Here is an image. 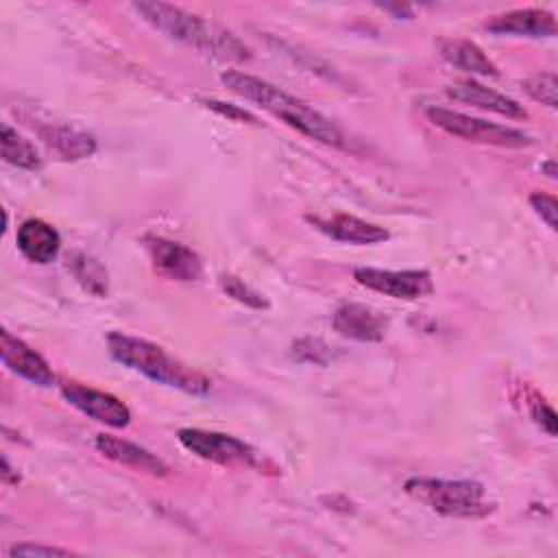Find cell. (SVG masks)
<instances>
[{
    "label": "cell",
    "mask_w": 558,
    "mask_h": 558,
    "mask_svg": "<svg viewBox=\"0 0 558 558\" xmlns=\"http://www.w3.org/2000/svg\"><path fill=\"white\" fill-rule=\"evenodd\" d=\"M220 81L233 94L242 96L244 100L255 102L257 107H262L270 116L283 120L286 124L301 131L303 135H307V137H312L320 144L333 146V148H349V140L336 122H331L327 116H323L312 105L290 96L283 89H279L277 85H272L264 78H257L253 74L240 72V70L225 72L220 76Z\"/></svg>",
    "instance_id": "obj_1"
},
{
    "label": "cell",
    "mask_w": 558,
    "mask_h": 558,
    "mask_svg": "<svg viewBox=\"0 0 558 558\" xmlns=\"http://www.w3.org/2000/svg\"><path fill=\"white\" fill-rule=\"evenodd\" d=\"M131 7L153 28L205 54H214L218 59H229V61L248 59V48L233 33L203 20L196 13H190L168 2H133Z\"/></svg>",
    "instance_id": "obj_2"
},
{
    "label": "cell",
    "mask_w": 558,
    "mask_h": 558,
    "mask_svg": "<svg viewBox=\"0 0 558 558\" xmlns=\"http://www.w3.org/2000/svg\"><path fill=\"white\" fill-rule=\"evenodd\" d=\"M107 351L122 366H129L142 375H146L148 379L159 381L170 388H177L181 392L203 397L211 388V381L201 371L177 360L163 347H159L150 340L111 331L107 336Z\"/></svg>",
    "instance_id": "obj_3"
},
{
    "label": "cell",
    "mask_w": 558,
    "mask_h": 558,
    "mask_svg": "<svg viewBox=\"0 0 558 558\" xmlns=\"http://www.w3.org/2000/svg\"><path fill=\"white\" fill-rule=\"evenodd\" d=\"M405 493L445 517L482 519L495 510L486 499V488L475 480H442V477H410Z\"/></svg>",
    "instance_id": "obj_4"
},
{
    "label": "cell",
    "mask_w": 558,
    "mask_h": 558,
    "mask_svg": "<svg viewBox=\"0 0 558 558\" xmlns=\"http://www.w3.org/2000/svg\"><path fill=\"white\" fill-rule=\"evenodd\" d=\"M425 113L434 126L442 129L445 133H449L453 137L466 140V142L501 146V148H525V146L534 144L532 135H527L521 129L488 122L482 118H473L462 111H453V109H445V107H429Z\"/></svg>",
    "instance_id": "obj_5"
},
{
    "label": "cell",
    "mask_w": 558,
    "mask_h": 558,
    "mask_svg": "<svg viewBox=\"0 0 558 558\" xmlns=\"http://www.w3.org/2000/svg\"><path fill=\"white\" fill-rule=\"evenodd\" d=\"M177 438L190 453H194L201 460L225 464V466L227 464L257 466V451L248 442L231 434L209 432L201 427H183L177 432Z\"/></svg>",
    "instance_id": "obj_6"
},
{
    "label": "cell",
    "mask_w": 558,
    "mask_h": 558,
    "mask_svg": "<svg viewBox=\"0 0 558 558\" xmlns=\"http://www.w3.org/2000/svg\"><path fill=\"white\" fill-rule=\"evenodd\" d=\"M353 279L373 292H381L386 296L403 299V301H416L434 292V279L429 270H423V268L381 270V268L360 266L353 270Z\"/></svg>",
    "instance_id": "obj_7"
},
{
    "label": "cell",
    "mask_w": 558,
    "mask_h": 558,
    "mask_svg": "<svg viewBox=\"0 0 558 558\" xmlns=\"http://www.w3.org/2000/svg\"><path fill=\"white\" fill-rule=\"evenodd\" d=\"M59 390L70 405H74L85 416H89L98 423H105L116 429L126 427L131 423L129 405L109 392L83 386L78 381H61Z\"/></svg>",
    "instance_id": "obj_8"
},
{
    "label": "cell",
    "mask_w": 558,
    "mask_h": 558,
    "mask_svg": "<svg viewBox=\"0 0 558 558\" xmlns=\"http://www.w3.org/2000/svg\"><path fill=\"white\" fill-rule=\"evenodd\" d=\"M144 246L150 255V262L157 272L177 281H196L203 272V262L196 251L190 246L161 238V235H146Z\"/></svg>",
    "instance_id": "obj_9"
},
{
    "label": "cell",
    "mask_w": 558,
    "mask_h": 558,
    "mask_svg": "<svg viewBox=\"0 0 558 558\" xmlns=\"http://www.w3.org/2000/svg\"><path fill=\"white\" fill-rule=\"evenodd\" d=\"M0 353H2L4 366L17 373L20 377L28 379L31 384L48 388L57 381L50 364L33 347H28L24 340L13 336L9 329L0 331Z\"/></svg>",
    "instance_id": "obj_10"
},
{
    "label": "cell",
    "mask_w": 558,
    "mask_h": 558,
    "mask_svg": "<svg viewBox=\"0 0 558 558\" xmlns=\"http://www.w3.org/2000/svg\"><path fill=\"white\" fill-rule=\"evenodd\" d=\"M333 329L357 342H377L388 331V316L364 303H344L331 316Z\"/></svg>",
    "instance_id": "obj_11"
},
{
    "label": "cell",
    "mask_w": 558,
    "mask_h": 558,
    "mask_svg": "<svg viewBox=\"0 0 558 558\" xmlns=\"http://www.w3.org/2000/svg\"><path fill=\"white\" fill-rule=\"evenodd\" d=\"M484 28L495 35H514V37H554L558 26L551 11L545 9H514L499 15H493L484 22Z\"/></svg>",
    "instance_id": "obj_12"
},
{
    "label": "cell",
    "mask_w": 558,
    "mask_h": 558,
    "mask_svg": "<svg viewBox=\"0 0 558 558\" xmlns=\"http://www.w3.org/2000/svg\"><path fill=\"white\" fill-rule=\"evenodd\" d=\"M445 94L458 102L484 109V111H493L512 120H523L527 118V111L523 109V105H519L517 100L473 81V78H464V81H456L451 85H447Z\"/></svg>",
    "instance_id": "obj_13"
},
{
    "label": "cell",
    "mask_w": 558,
    "mask_h": 558,
    "mask_svg": "<svg viewBox=\"0 0 558 558\" xmlns=\"http://www.w3.org/2000/svg\"><path fill=\"white\" fill-rule=\"evenodd\" d=\"M307 220L323 231L325 235H329L331 240L338 242H347V244H377L390 238V233L373 222H366L357 216H349V214H336L331 218H318V216H307Z\"/></svg>",
    "instance_id": "obj_14"
},
{
    "label": "cell",
    "mask_w": 558,
    "mask_h": 558,
    "mask_svg": "<svg viewBox=\"0 0 558 558\" xmlns=\"http://www.w3.org/2000/svg\"><path fill=\"white\" fill-rule=\"evenodd\" d=\"M94 445L105 458H109L118 464L131 466L135 471L150 473V475H168V471H170L161 458H157L155 453H150L148 449H144L131 440L109 436V434H98Z\"/></svg>",
    "instance_id": "obj_15"
},
{
    "label": "cell",
    "mask_w": 558,
    "mask_h": 558,
    "mask_svg": "<svg viewBox=\"0 0 558 558\" xmlns=\"http://www.w3.org/2000/svg\"><path fill=\"white\" fill-rule=\"evenodd\" d=\"M15 242L20 253L35 264H50L61 248V235L59 231L41 220V218H28L17 227Z\"/></svg>",
    "instance_id": "obj_16"
},
{
    "label": "cell",
    "mask_w": 558,
    "mask_h": 558,
    "mask_svg": "<svg viewBox=\"0 0 558 558\" xmlns=\"http://www.w3.org/2000/svg\"><path fill=\"white\" fill-rule=\"evenodd\" d=\"M436 46H438L440 57L447 63H451L469 74H477V76H497L499 74L497 65L488 59V54L471 39L440 37L436 41Z\"/></svg>",
    "instance_id": "obj_17"
},
{
    "label": "cell",
    "mask_w": 558,
    "mask_h": 558,
    "mask_svg": "<svg viewBox=\"0 0 558 558\" xmlns=\"http://www.w3.org/2000/svg\"><path fill=\"white\" fill-rule=\"evenodd\" d=\"M41 140L57 150L63 159H83L96 150V142L92 135L76 131L65 124H48L39 129Z\"/></svg>",
    "instance_id": "obj_18"
},
{
    "label": "cell",
    "mask_w": 558,
    "mask_h": 558,
    "mask_svg": "<svg viewBox=\"0 0 558 558\" xmlns=\"http://www.w3.org/2000/svg\"><path fill=\"white\" fill-rule=\"evenodd\" d=\"M0 155L7 163L17 166L22 170H39L41 168V157H39L37 148L7 122L0 126Z\"/></svg>",
    "instance_id": "obj_19"
},
{
    "label": "cell",
    "mask_w": 558,
    "mask_h": 558,
    "mask_svg": "<svg viewBox=\"0 0 558 558\" xmlns=\"http://www.w3.org/2000/svg\"><path fill=\"white\" fill-rule=\"evenodd\" d=\"M68 268L76 277V281L96 296L107 294V270L87 253H72L68 257Z\"/></svg>",
    "instance_id": "obj_20"
},
{
    "label": "cell",
    "mask_w": 558,
    "mask_h": 558,
    "mask_svg": "<svg viewBox=\"0 0 558 558\" xmlns=\"http://www.w3.org/2000/svg\"><path fill=\"white\" fill-rule=\"evenodd\" d=\"M290 355L296 360V362H303V364H314V366H327L333 357H336V351L323 342L320 338H299L292 349H290Z\"/></svg>",
    "instance_id": "obj_21"
},
{
    "label": "cell",
    "mask_w": 558,
    "mask_h": 558,
    "mask_svg": "<svg viewBox=\"0 0 558 558\" xmlns=\"http://www.w3.org/2000/svg\"><path fill=\"white\" fill-rule=\"evenodd\" d=\"M523 89L530 98L538 100L541 105H547L551 109L558 107V81L554 72H541L532 74L523 81Z\"/></svg>",
    "instance_id": "obj_22"
},
{
    "label": "cell",
    "mask_w": 558,
    "mask_h": 558,
    "mask_svg": "<svg viewBox=\"0 0 558 558\" xmlns=\"http://www.w3.org/2000/svg\"><path fill=\"white\" fill-rule=\"evenodd\" d=\"M220 283V290L231 296L233 301L246 305V307H253V310H266L268 307V301L257 292L253 290L248 283H244L240 277H233V275H222L218 279Z\"/></svg>",
    "instance_id": "obj_23"
},
{
    "label": "cell",
    "mask_w": 558,
    "mask_h": 558,
    "mask_svg": "<svg viewBox=\"0 0 558 558\" xmlns=\"http://www.w3.org/2000/svg\"><path fill=\"white\" fill-rule=\"evenodd\" d=\"M530 205L532 209L541 216V220H545V225L556 231L558 229V222H556V214H558V203L551 194H545V192H534L530 196Z\"/></svg>",
    "instance_id": "obj_24"
},
{
    "label": "cell",
    "mask_w": 558,
    "mask_h": 558,
    "mask_svg": "<svg viewBox=\"0 0 558 558\" xmlns=\"http://www.w3.org/2000/svg\"><path fill=\"white\" fill-rule=\"evenodd\" d=\"M530 416L532 421L543 429L547 432L549 436H556V412L538 397H534L530 401Z\"/></svg>",
    "instance_id": "obj_25"
},
{
    "label": "cell",
    "mask_w": 558,
    "mask_h": 558,
    "mask_svg": "<svg viewBox=\"0 0 558 558\" xmlns=\"http://www.w3.org/2000/svg\"><path fill=\"white\" fill-rule=\"evenodd\" d=\"M9 556H28V558H33V556H70V549L22 543V545H13V547L9 549Z\"/></svg>",
    "instance_id": "obj_26"
},
{
    "label": "cell",
    "mask_w": 558,
    "mask_h": 558,
    "mask_svg": "<svg viewBox=\"0 0 558 558\" xmlns=\"http://www.w3.org/2000/svg\"><path fill=\"white\" fill-rule=\"evenodd\" d=\"M205 105L211 107V109H216V111L222 113V116H231V118H240V120H251V122H255V118H253L251 113H246V111H242V109H235V107H231V105H225V102H218V100H205Z\"/></svg>",
    "instance_id": "obj_27"
},
{
    "label": "cell",
    "mask_w": 558,
    "mask_h": 558,
    "mask_svg": "<svg viewBox=\"0 0 558 558\" xmlns=\"http://www.w3.org/2000/svg\"><path fill=\"white\" fill-rule=\"evenodd\" d=\"M2 482H4V484H17V482H20V475H17V473L13 475V469H11V464H9L7 458H2Z\"/></svg>",
    "instance_id": "obj_28"
},
{
    "label": "cell",
    "mask_w": 558,
    "mask_h": 558,
    "mask_svg": "<svg viewBox=\"0 0 558 558\" xmlns=\"http://www.w3.org/2000/svg\"><path fill=\"white\" fill-rule=\"evenodd\" d=\"M384 9H386V11H395L397 15H403V13H410V11H412V9L405 7V4H384Z\"/></svg>",
    "instance_id": "obj_29"
},
{
    "label": "cell",
    "mask_w": 558,
    "mask_h": 558,
    "mask_svg": "<svg viewBox=\"0 0 558 558\" xmlns=\"http://www.w3.org/2000/svg\"><path fill=\"white\" fill-rule=\"evenodd\" d=\"M541 168L547 172V177H549V179H556V163H554V159H549V161H547V163H543Z\"/></svg>",
    "instance_id": "obj_30"
}]
</instances>
